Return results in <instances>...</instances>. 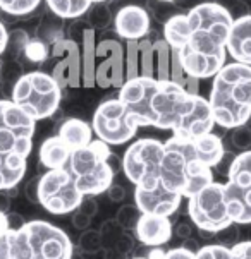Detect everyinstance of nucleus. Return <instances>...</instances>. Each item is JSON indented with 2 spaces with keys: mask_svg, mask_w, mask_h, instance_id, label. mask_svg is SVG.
<instances>
[{
  "mask_svg": "<svg viewBox=\"0 0 251 259\" xmlns=\"http://www.w3.org/2000/svg\"><path fill=\"white\" fill-rule=\"evenodd\" d=\"M119 100L139 127L169 129L179 138H198L213 131L210 105L172 81L138 76L119 88Z\"/></svg>",
  "mask_w": 251,
  "mask_h": 259,
  "instance_id": "nucleus-1",
  "label": "nucleus"
},
{
  "mask_svg": "<svg viewBox=\"0 0 251 259\" xmlns=\"http://www.w3.org/2000/svg\"><path fill=\"white\" fill-rule=\"evenodd\" d=\"M234 17L217 2H203L164 26V39L177 54L188 76L213 77L226 65L227 36Z\"/></svg>",
  "mask_w": 251,
  "mask_h": 259,
  "instance_id": "nucleus-2",
  "label": "nucleus"
},
{
  "mask_svg": "<svg viewBox=\"0 0 251 259\" xmlns=\"http://www.w3.org/2000/svg\"><path fill=\"white\" fill-rule=\"evenodd\" d=\"M224 153L222 139L213 133L198 138L172 136L164 143L160 184L169 192L189 199L213 182L212 168L219 165Z\"/></svg>",
  "mask_w": 251,
  "mask_h": 259,
  "instance_id": "nucleus-3",
  "label": "nucleus"
},
{
  "mask_svg": "<svg viewBox=\"0 0 251 259\" xmlns=\"http://www.w3.org/2000/svg\"><path fill=\"white\" fill-rule=\"evenodd\" d=\"M37 120L14 102L0 100V191L17 187L28 168Z\"/></svg>",
  "mask_w": 251,
  "mask_h": 259,
  "instance_id": "nucleus-4",
  "label": "nucleus"
},
{
  "mask_svg": "<svg viewBox=\"0 0 251 259\" xmlns=\"http://www.w3.org/2000/svg\"><path fill=\"white\" fill-rule=\"evenodd\" d=\"M210 110L215 124L231 131L251 117V65L231 62L213 76Z\"/></svg>",
  "mask_w": 251,
  "mask_h": 259,
  "instance_id": "nucleus-5",
  "label": "nucleus"
},
{
  "mask_svg": "<svg viewBox=\"0 0 251 259\" xmlns=\"http://www.w3.org/2000/svg\"><path fill=\"white\" fill-rule=\"evenodd\" d=\"M11 259H71L73 242L62 228L43 220L26 222L19 230L7 235Z\"/></svg>",
  "mask_w": 251,
  "mask_h": 259,
  "instance_id": "nucleus-6",
  "label": "nucleus"
},
{
  "mask_svg": "<svg viewBox=\"0 0 251 259\" xmlns=\"http://www.w3.org/2000/svg\"><path fill=\"white\" fill-rule=\"evenodd\" d=\"M109 144L96 139L88 146L74 149L64 168L71 174L74 184L83 196L102 194L114 182L116 174L109 165Z\"/></svg>",
  "mask_w": 251,
  "mask_h": 259,
  "instance_id": "nucleus-7",
  "label": "nucleus"
},
{
  "mask_svg": "<svg viewBox=\"0 0 251 259\" xmlns=\"http://www.w3.org/2000/svg\"><path fill=\"white\" fill-rule=\"evenodd\" d=\"M11 96L17 107L34 120L50 118L59 110L62 90L50 74L42 71L26 72L12 86Z\"/></svg>",
  "mask_w": 251,
  "mask_h": 259,
  "instance_id": "nucleus-8",
  "label": "nucleus"
},
{
  "mask_svg": "<svg viewBox=\"0 0 251 259\" xmlns=\"http://www.w3.org/2000/svg\"><path fill=\"white\" fill-rule=\"evenodd\" d=\"M164 143L158 139H138L122 156V172L134 187L153 189L160 184V165Z\"/></svg>",
  "mask_w": 251,
  "mask_h": 259,
  "instance_id": "nucleus-9",
  "label": "nucleus"
},
{
  "mask_svg": "<svg viewBox=\"0 0 251 259\" xmlns=\"http://www.w3.org/2000/svg\"><path fill=\"white\" fill-rule=\"evenodd\" d=\"M224 199L231 220L237 225L251 223V149L239 153L227 172Z\"/></svg>",
  "mask_w": 251,
  "mask_h": 259,
  "instance_id": "nucleus-10",
  "label": "nucleus"
},
{
  "mask_svg": "<svg viewBox=\"0 0 251 259\" xmlns=\"http://www.w3.org/2000/svg\"><path fill=\"white\" fill-rule=\"evenodd\" d=\"M83 194L65 168L47 170L40 174L38 204L52 214H67L78 209Z\"/></svg>",
  "mask_w": 251,
  "mask_h": 259,
  "instance_id": "nucleus-11",
  "label": "nucleus"
},
{
  "mask_svg": "<svg viewBox=\"0 0 251 259\" xmlns=\"http://www.w3.org/2000/svg\"><path fill=\"white\" fill-rule=\"evenodd\" d=\"M138 122L119 98H110L100 105L93 113L91 129L100 141L109 146H121L134 138Z\"/></svg>",
  "mask_w": 251,
  "mask_h": 259,
  "instance_id": "nucleus-12",
  "label": "nucleus"
},
{
  "mask_svg": "<svg viewBox=\"0 0 251 259\" xmlns=\"http://www.w3.org/2000/svg\"><path fill=\"white\" fill-rule=\"evenodd\" d=\"M188 214L198 230L213 232V234L234 223L227 213L224 184L212 182L189 197Z\"/></svg>",
  "mask_w": 251,
  "mask_h": 259,
  "instance_id": "nucleus-13",
  "label": "nucleus"
},
{
  "mask_svg": "<svg viewBox=\"0 0 251 259\" xmlns=\"http://www.w3.org/2000/svg\"><path fill=\"white\" fill-rule=\"evenodd\" d=\"M52 54H64L50 74L60 86V90L81 86V55H79L76 41L60 38L52 47Z\"/></svg>",
  "mask_w": 251,
  "mask_h": 259,
  "instance_id": "nucleus-14",
  "label": "nucleus"
},
{
  "mask_svg": "<svg viewBox=\"0 0 251 259\" xmlns=\"http://www.w3.org/2000/svg\"><path fill=\"white\" fill-rule=\"evenodd\" d=\"M96 57H107L95 71V84L100 88H121L124 84L122 72V48L114 39H103L96 45Z\"/></svg>",
  "mask_w": 251,
  "mask_h": 259,
  "instance_id": "nucleus-15",
  "label": "nucleus"
},
{
  "mask_svg": "<svg viewBox=\"0 0 251 259\" xmlns=\"http://www.w3.org/2000/svg\"><path fill=\"white\" fill-rule=\"evenodd\" d=\"M181 201H183V197L174 194V192H169L162 184H158L153 189L134 187V204L138 206L141 213L170 217L179 209Z\"/></svg>",
  "mask_w": 251,
  "mask_h": 259,
  "instance_id": "nucleus-16",
  "label": "nucleus"
},
{
  "mask_svg": "<svg viewBox=\"0 0 251 259\" xmlns=\"http://www.w3.org/2000/svg\"><path fill=\"white\" fill-rule=\"evenodd\" d=\"M114 24L121 38L127 41H139L150 31V16L139 6H126L116 14Z\"/></svg>",
  "mask_w": 251,
  "mask_h": 259,
  "instance_id": "nucleus-17",
  "label": "nucleus"
},
{
  "mask_svg": "<svg viewBox=\"0 0 251 259\" xmlns=\"http://www.w3.org/2000/svg\"><path fill=\"white\" fill-rule=\"evenodd\" d=\"M172 222L169 217H162V214H150L141 213V218L136 223L134 234L136 239L145 245H152L158 247L162 244H167L172 237Z\"/></svg>",
  "mask_w": 251,
  "mask_h": 259,
  "instance_id": "nucleus-18",
  "label": "nucleus"
},
{
  "mask_svg": "<svg viewBox=\"0 0 251 259\" xmlns=\"http://www.w3.org/2000/svg\"><path fill=\"white\" fill-rule=\"evenodd\" d=\"M227 54L234 62L251 65V14L239 16L232 21L227 36Z\"/></svg>",
  "mask_w": 251,
  "mask_h": 259,
  "instance_id": "nucleus-19",
  "label": "nucleus"
},
{
  "mask_svg": "<svg viewBox=\"0 0 251 259\" xmlns=\"http://www.w3.org/2000/svg\"><path fill=\"white\" fill-rule=\"evenodd\" d=\"M71 153L73 151L59 136H52V138L45 139L40 146V165H43L45 170L64 168Z\"/></svg>",
  "mask_w": 251,
  "mask_h": 259,
  "instance_id": "nucleus-20",
  "label": "nucleus"
},
{
  "mask_svg": "<svg viewBox=\"0 0 251 259\" xmlns=\"http://www.w3.org/2000/svg\"><path fill=\"white\" fill-rule=\"evenodd\" d=\"M91 129L81 118H67L59 127V138L67 144V148L74 151V149L85 148L91 143Z\"/></svg>",
  "mask_w": 251,
  "mask_h": 259,
  "instance_id": "nucleus-21",
  "label": "nucleus"
},
{
  "mask_svg": "<svg viewBox=\"0 0 251 259\" xmlns=\"http://www.w3.org/2000/svg\"><path fill=\"white\" fill-rule=\"evenodd\" d=\"M95 57H96V45H95V31L86 29L83 33V54H81V84L85 88L95 86Z\"/></svg>",
  "mask_w": 251,
  "mask_h": 259,
  "instance_id": "nucleus-22",
  "label": "nucleus"
},
{
  "mask_svg": "<svg viewBox=\"0 0 251 259\" xmlns=\"http://www.w3.org/2000/svg\"><path fill=\"white\" fill-rule=\"evenodd\" d=\"M109 2V0H47L52 14L60 19H78L90 11L93 4Z\"/></svg>",
  "mask_w": 251,
  "mask_h": 259,
  "instance_id": "nucleus-23",
  "label": "nucleus"
},
{
  "mask_svg": "<svg viewBox=\"0 0 251 259\" xmlns=\"http://www.w3.org/2000/svg\"><path fill=\"white\" fill-rule=\"evenodd\" d=\"M155 47V65L158 81H170V47L165 39H157L153 43Z\"/></svg>",
  "mask_w": 251,
  "mask_h": 259,
  "instance_id": "nucleus-24",
  "label": "nucleus"
},
{
  "mask_svg": "<svg viewBox=\"0 0 251 259\" xmlns=\"http://www.w3.org/2000/svg\"><path fill=\"white\" fill-rule=\"evenodd\" d=\"M155 47L150 39H141L139 41V76L153 77L157 76L155 65Z\"/></svg>",
  "mask_w": 251,
  "mask_h": 259,
  "instance_id": "nucleus-25",
  "label": "nucleus"
},
{
  "mask_svg": "<svg viewBox=\"0 0 251 259\" xmlns=\"http://www.w3.org/2000/svg\"><path fill=\"white\" fill-rule=\"evenodd\" d=\"M42 0H0V11L11 16H26L40 6Z\"/></svg>",
  "mask_w": 251,
  "mask_h": 259,
  "instance_id": "nucleus-26",
  "label": "nucleus"
},
{
  "mask_svg": "<svg viewBox=\"0 0 251 259\" xmlns=\"http://www.w3.org/2000/svg\"><path fill=\"white\" fill-rule=\"evenodd\" d=\"M88 21H90V24L95 29L107 28L109 23L112 21V14H110V9L107 4H93L90 7V11H88Z\"/></svg>",
  "mask_w": 251,
  "mask_h": 259,
  "instance_id": "nucleus-27",
  "label": "nucleus"
},
{
  "mask_svg": "<svg viewBox=\"0 0 251 259\" xmlns=\"http://www.w3.org/2000/svg\"><path fill=\"white\" fill-rule=\"evenodd\" d=\"M100 239H102V249H109V247H116L119 237L122 235L124 228L117 223V220H107L103 222L102 228H100Z\"/></svg>",
  "mask_w": 251,
  "mask_h": 259,
  "instance_id": "nucleus-28",
  "label": "nucleus"
},
{
  "mask_svg": "<svg viewBox=\"0 0 251 259\" xmlns=\"http://www.w3.org/2000/svg\"><path fill=\"white\" fill-rule=\"evenodd\" d=\"M139 218H141V211H139L138 206L126 204L117 211L116 220L124 230H134V227H136V223L139 222Z\"/></svg>",
  "mask_w": 251,
  "mask_h": 259,
  "instance_id": "nucleus-29",
  "label": "nucleus"
},
{
  "mask_svg": "<svg viewBox=\"0 0 251 259\" xmlns=\"http://www.w3.org/2000/svg\"><path fill=\"white\" fill-rule=\"evenodd\" d=\"M139 76V41H129L126 50V81Z\"/></svg>",
  "mask_w": 251,
  "mask_h": 259,
  "instance_id": "nucleus-30",
  "label": "nucleus"
},
{
  "mask_svg": "<svg viewBox=\"0 0 251 259\" xmlns=\"http://www.w3.org/2000/svg\"><path fill=\"white\" fill-rule=\"evenodd\" d=\"M79 251L85 254H95L98 252V249H102V239H100V232L96 230H85L81 235H79L78 240Z\"/></svg>",
  "mask_w": 251,
  "mask_h": 259,
  "instance_id": "nucleus-31",
  "label": "nucleus"
},
{
  "mask_svg": "<svg viewBox=\"0 0 251 259\" xmlns=\"http://www.w3.org/2000/svg\"><path fill=\"white\" fill-rule=\"evenodd\" d=\"M196 259H234L232 249L219 244H208L205 247H200L196 252Z\"/></svg>",
  "mask_w": 251,
  "mask_h": 259,
  "instance_id": "nucleus-32",
  "label": "nucleus"
},
{
  "mask_svg": "<svg viewBox=\"0 0 251 259\" xmlns=\"http://www.w3.org/2000/svg\"><path fill=\"white\" fill-rule=\"evenodd\" d=\"M229 141L241 153L248 151V149H251V131L246 125L234 127V129H231V134H229Z\"/></svg>",
  "mask_w": 251,
  "mask_h": 259,
  "instance_id": "nucleus-33",
  "label": "nucleus"
},
{
  "mask_svg": "<svg viewBox=\"0 0 251 259\" xmlns=\"http://www.w3.org/2000/svg\"><path fill=\"white\" fill-rule=\"evenodd\" d=\"M213 240H215V244H219V245L234 247V245L239 242V227H237V223H231L229 227L215 232Z\"/></svg>",
  "mask_w": 251,
  "mask_h": 259,
  "instance_id": "nucleus-34",
  "label": "nucleus"
},
{
  "mask_svg": "<svg viewBox=\"0 0 251 259\" xmlns=\"http://www.w3.org/2000/svg\"><path fill=\"white\" fill-rule=\"evenodd\" d=\"M148 7L153 17L162 23H167L170 17L177 14V12H174V6H170V2H164V0H148Z\"/></svg>",
  "mask_w": 251,
  "mask_h": 259,
  "instance_id": "nucleus-35",
  "label": "nucleus"
},
{
  "mask_svg": "<svg viewBox=\"0 0 251 259\" xmlns=\"http://www.w3.org/2000/svg\"><path fill=\"white\" fill-rule=\"evenodd\" d=\"M23 55L28 60H31V64H42L43 60L47 59V45L43 41H38V39L29 41L28 45L24 47Z\"/></svg>",
  "mask_w": 251,
  "mask_h": 259,
  "instance_id": "nucleus-36",
  "label": "nucleus"
},
{
  "mask_svg": "<svg viewBox=\"0 0 251 259\" xmlns=\"http://www.w3.org/2000/svg\"><path fill=\"white\" fill-rule=\"evenodd\" d=\"M150 257L152 259H196V252L189 251L186 247H175L167 252L155 251V252H152Z\"/></svg>",
  "mask_w": 251,
  "mask_h": 259,
  "instance_id": "nucleus-37",
  "label": "nucleus"
},
{
  "mask_svg": "<svg viewBox=\"0 0 251 259\" xmlns=\"http://www.w3.org/2000/svg\"><path fill=\"white\" fill-rule=\"evenodd\" d=\"M134 247H136V239L129 234V230H124L122 232V235L119 237L116 249L121 254H124V256H129V254L134 251Z\"/></svg>",
  "mask_w": 251,
  "mask_h": 259,
  "instance_id": "nucleus-38",
  "label": "nucleus"
},
{
  "mask_svg": "<svg viewBox=\"0 0 251 259\" xmlns=\"http://www.w3.org/2000/svg\"><path fill=\"white\" fill-rule=\"evenodd\" d=\"M78 209L81 213H85V214H88V217L93 218L95 214L98 213V203H96L95 196H83V199H81V203H79Z\"/></svg>",
  "mask_w": 251,
  "mask_h": 259,
  "instance_id": "nucleus-39",
  "label": "nucleus"
},
{
  "mask_svg": "<svg viewBox=\"0 0 251 259\" xmlns=\"http://www.w3.org/2000/svg\"><path fill=\"white\" fill-rule=\"evenodd\" d=\"M38 184H40V175H37V177H33V179H29V181L26 182L24 196H26V199H28L29 203L38 204Z\"/></svg>",
  "mask_w": 251,
  "mask_h": 259,
  "instance_id": "nucleus-40",
  "label": "nucleus"
},
{
  "mask_svg": "<svg viewBox=\"0 0 251 259\" xmlns=\"http://www.w3.org/2000/svg\"><path fill=\"white\" fill-rule=\"evenodd\" d=\"M91 220H93V218L88 217V214H85V213H81L79 209H76V213H73V218H71L73 227L78 228V230H83V232L90 228Z\"/></svg>",
  "mask_w": 251,
  "mask_h": 259,
  "instance_id": "nucleus-41",
  "label": "nucleus"
},
{
  "mask_svg": "<svg viewBox=\"0 0 251 259\" xmlns=\"http://www.w3.org/2000/svg\"><path fill=\"white\" fill-rule=\"evenodd\" d=\"M231 249L234 259H251V240H248V242H237Z\"/></svg>",
  "mask_w": 251,
  "mask_h": 259,
  "instance_id": "nucleus-42",
  "label": "nucleus"
},
{
  "mask_svg": "<svg viewBox=\"0 0 251 259\" xmlns=\"http://www.w3.org/2000/svg\"><path fill=\"white\" fill-rule=\"evenodd\" d=\"M105 192L109 194V199L114 201V203H121V201L126 197V189L122 187L121 184H116V182L110 184L109 189Z\"/></svg>",
  "mask_w": 251,
  "mask_h": 259,
  "instance_id": "nucleus-43",
  "label": "nucleus"
},
{
  "mask_svg": "<svg viewBox=\"0 0 251 259\" xmlns=\"http://www.w3.org/2000/svg\"><path fill=\"white\" fill-rule=\"evenodd\" d=\"M174 228H175V235H177L181 240H189V237L193 235V227H191V223H188V222L181 220Z\"/></svg>",
  "mask_w": 251,
  "mask_h": 259,
  "instance_id": "nucleus-44",
  "label": "nucleus"
},
{
  "mask_svg": "<svg viewBox=\"0 0 251 259\" xmlns=\"http://www.w3.org/2000/svg\"><path fill=\"white\" fill-rule=\"evenodd\" d=\"M7 223H9V230H19L26 222L19 213H7Z\"/></svg>",
  "mask_w": 251,
  "mask_h": 259,
  "instance_id": "nucleus-45",
  "label": "nucleus"
},
{
  "mask_svg": "<svg viewBox=\"0 0 251 259\" xmlns=\"http://www.w3.org/2000/svg\"><path fill=\"white\" fill-rule=\"evenodd\" d=\"M184 90H186L189 95H198V90H200V79L188 76L186 84H184Z\"/></svg>",
  "mask_w": 251,
  "mask_h": 259,
  "instance_id": "nucleus-46",
  "label": "nucleus"
},
{
  "mask_svg": "<svg viewBox=\"0 0 251 259\" xmlns=\"http://www.w3.org/2000/svg\"><path fill=\"white\" fill-rule=\"evenodd\" d=\"M7 43H9V31L6 29V26L0 21V55L7 50ZM0 69H2V62H0Z\"/></svg>",
  "mask_w": 251,
  "mask_h": 259,
  "instance_id": "nucleus-47",
  "label": "nucleus"
},
{
  "mask_svg": "<svg viewBox=\"0 0 251 259\" xmlns=\"http://www.w3.org/2000/svg\"><path fill=\"white\" fill-rule=\"evenodd\" d=\"M0 211L2 213L11 211V196L6 191H0Z\"/></svg>",
  "mask_w": 251,
  "mask_h": 259,
  "instance_id": "nucleus-48",
  "label": "nucleus"
},
{
  "mask_svg": "<svg viewBox=\"0 0 251 259\" xmlns=\"http://www.w3.org/2000/svg\"><path fill=\"white\" fill-rule=\"evenodd\" d=\"M103 251H105L103 259H127V256L121 254L116 247H109V249H103Z\"/></svg>",
  "mask_w": 251,
  "mask_h": 259,
  "instance_id": "nucleus-49",
  "label": "nucleus"
},
{
  "mask_svg": "<svg viewBox=\"0 0 251 259\" xmlns=\"http://www.w3.org/2000/svg\"><path fill=\"white\" fill-rule=\"evenodd\" d=\"M6 235H4L2 239H0V259H11V256H9V245H7Z\"/></svg>",
  "mask_w": 251,
  "mask_h": 259,
  "instance_id": "nucleus-50",
  "label": "nucleus"
},
{
  "mask_svg": "<svg viewBox=\"0 0 251 259\" xmlns=\"http://www.w3.org/2000/svg\"><path fill=\"white\" fill-rule=\"evenodd\" d=\"M9 232V223H7V213L0 211V239Z\"/></svg>",
  "mask_w": 251,
  "mask_h": 259,
  "instance_id": "nucleus-51",
  "label": "nucleus"
},
{
  "mask_svg": "<svg viewBox=\"0 0 251 259\" xmlns=\"http://www.w3.org/2000/svg\"><path fill=\"white\" fill-rule=\"evenodd\" d=\"M244 125H246V127H248V129L251 131V117L248 118V122H246V124H244Z\"/></svg>",
  "mask_w": 251,
  "mask_h": 259,
  "instance_id": "nucleus-52",
  "label": "nucleus"
},
{
  "mask_svg": "<svg viewBox=\"0 0 251 259\" xmlns=\"http://www.w3.org/2000/svg\"><path fill=\"white\" fill-rule=\"evenodd\" d=\"M71 259H83L81 256H79V254H73V257Z\"/></svg>",
  "mask_w": 251,
  "mask_h": 259,
  "instance_id": "nucleus-53",
  "label": "nucleus"
},
{
  "mask_svg": "<svg viewBox=\"0 0 251 259\" xmlns=\"http://www.w3.org/2000/svg\"><path fill=\"white\" fill-rule=\"evenodd\" d=\"M133 259H152V257H133Z\"/></svg>",
  "mask_w": 251,
  "mask_h": 259,
  "instance_id": "nucleus-54",
  "label": "nucleus"
},
{
  "mask_svg": "<svg viewBox=\"0 0 251 259\" xmlns=\"http://www.w3.org/2000/svg\"><path fill=\"white\" fill-rule=\"evenodd\" d=\"M164 2H170V4H172V2H175V0H164Z\"/></svg>",
  "mask_w": 251,
  "mask_h": 259,
  "instance_id": "nucleus-55",
  "label": "nucleus"
}]
</instances>
